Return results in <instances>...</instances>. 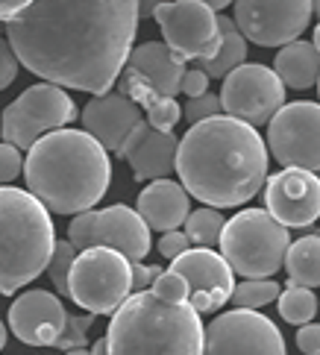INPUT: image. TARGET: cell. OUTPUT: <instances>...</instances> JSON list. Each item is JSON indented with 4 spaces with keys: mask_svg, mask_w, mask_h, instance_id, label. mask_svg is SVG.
I'll list each match as a JSON object with an SVG mask.
<instances>
[{
    "mask_svg": "<svg viewBox=\"0 0 320 355\" xmlns=\"http://www.w3.org/2000/svg\"><path fill=\"white\" fill-rule=\"evenodd\" d=\"M153 291H156L159 297H165V300H174V302H183L191 294L185 276H179L176 270H162L156 276V282H153Z\"/></svg>",
    "mask_w": 320,
    "mask_h": 355,
    "instance_id": "cell-32",
    "label": "cell"
},
{
    "mask_svg": "<svg viewBox=\"0 0 320 355\" xmlns=\"http://www.w3.org/2000/svg\"><path fill=\"white\" fill-rule=\"evenodd\" d=\"M142 121H144L142 106L121 92L97 94L92 103H85V109H83V130L92 132L109 153H118L121 144L126 141V135Z\"/></svg>",
    "mask_w": 320,
    "mask_h": 355,
    "instance_id": "cell-19",
    "label": "cell"
},
{
    "mask_svg": "<svg viewBox=\"0 0 320 355\" xmlns=\"http://www.w3.org/2000/svg\"><path fill=\"white\" fill-rule=\"evenodd\" d=\"M317 94H320V80H317Z\"/></svg>",
    "mask_w": 320,
    "mask_h": 355,
    "instance_id": "cell-48",
    "label": "cell"
},
{
    "mask_svg": "<svg viewBox=\"0 0 320 355\" xmlns=\"http://www.w3.org/2000/svg\"><path fill=\"white\" fill-rule=\"evenodd\" d=\"M94 323V314L92 311H85V314H68V323H65V332L59 335L56 340V349H76V347H85V335H88V329H92Z\"/></svg>",
    "mask_w": 320,
    "mask_h": 355,
    "instance_id": "cell-30",
    "label": "cell"
},
{
    "mask_svg": "<svg viewBox=\"0 0 320 355\" xmlns=\"http://www.w3.org/2000/svg\"><path fill=\"white\" fill-rule=\"evenodd\" d=\"M283 268L288 273V282L317 288L320 285V235H303L297 241H291Z\"/></svg>",
    "mask_w": 320,
    "mask_h": 355,
    "instance_id": "cell-24",
    "label": "cell"
},
{
    "mask_svg": "<svg viewBox=\"0 0 320 355\" xmlns=\"http://www.w3.org/2000/svg\"><path fill=\"white\" fill-rule=\"evenodd\" d=\"M80 250H76L71 241H59L56 238V247H53V256H50V264H47V276L50 282L56 285V294H68V279H71V268Z\"/></svg>",
    "mask_w": 320,
    "mask_h": 355,
    "instance_id": "cell-29",
    "label": "cell"
},
{
    "mask_svg": "<svg viewBox=\"0 0 320 355\" xmlns=\"http://www.w3.org/2000/svg\"><path fill=\"white\" fill-rule=\"evenodd\" d=\"M171 270L185 276L188 282V302L200 314H214L221 311L235 291V270L229 261L214 252L212 247H191L179 259L171 261Z\"/></svg>",
    "mask_w": 320,
    "mask_h": 355,
    "instance_id": "cell-15",
    "label": "cell"
},
{
    "mask_svg": "<svg viewBox=\"0 0 320 355\" xmlns=\"http://www.w3.org/2000/svg\"><path fill=\"white\" fill-rule=\"evenodd\" d=\"M92 355H109V344H106V338H100V340H97L94 349H92Z\"/></svg>",
    "mask_w": 320,
    "mask_h": 355,
    "instance_id": "cell-41",
    "label": "cell"
},
{
    "mask_svg": "<svg viewBox=\"0 0 320 355\" xmlns=\"http://www.w3.org/2000/svg\"><path fill=\"white\" fill-rule=\"evenodd\" d=\"M162 273V268L156 264H142V261H133V291H147L156 282V276Z\"/></svg>",
    "mask_w": 320,
    "mask_h": 355,
    "instance_id": "cell-38",
    "label": "cell"
},
{
    "mask_svg": "<svg viewBox=\"0 0 320 355\" xmlns=\"http://www.w3.org/2000/svg\"><path fill=\"white\" fill-rule=\"evenodd\" d=\"M273 71L285 83V88L305 92L320 80V50L312 42H291L276 53Z\"/></svg>",
    "mask_w": 320,
    "mask_h": 355,
    "instance_id": "cell-23",
    "label": "cell"
},
{
    "mask_svg": "<svg viewBox=\"0 0 320 355\" xmlns=\"http://www.w3.org/2000/svg\"><path fill=\"white\" fill-rule=\"evenodd\" d=\"M203 3H209L212 9H224V6H229V3H235V0H203Z\"/></svg>",
    "mask_w": 320,
    "mask_h": 355,
    "instance_id": "cell-42",
    "label": "cell"
},
{
    "mask_svg": "<svg viewBox=\"0 0 320 355\" xmlns=\"http://www.w3.org/2000/svg\"><path fill=\"white\" fill-rule=\"evenodd\" d=\"M264 206L288 230H305L320 218V176L303 168H283L264 182Z\"/></svg>",
    "mask_w": 320,
    "mask_h": 355,
    "instance_id": "cell-16",
    "label": "cell"
},
{
    "mask_svg": "<svg viewBox=\"0 0 320 355\" xmlns=\"http://www.w3.org/2000/svg\"><path fill=\"white\" fill-rule=\"evenodd\" d=\"M224 226H226V220H224L221 209L206 206V209L191 211L188 218H185V223H183V230L191 238V244H197V247H214L217 241H221Z\"/></svg>",
    "mask_w": 320,
    "mask_h": 355,
    "instance_id": "cell-27",
    "label": "cell"
},
{
    "mask_svg": "<svg viewBox=\"0 0 320 355\" xmlns=\"http://www.w3.org/2000/svg\"><path fill=\"white\" fill-rule=\"evenodd\" d=\"M314 15L320 18V0H314Z\"/></svg>",
    "mask_w": 320,
    "mask_h": 355,
    "instance_id": "cell-46",
    "label": "cell"
},
{
    "mask_svg": "<svg viewBox=\"0 0 320 355\" xmlns=\"http://www.w3.org/2000/svg\"><path fill=\"white\" fill-rule=\"evenodd\" d=\"M24 173V156L15 144L3 141L0 144V185H6L12 180H18Z\"/></svg>",
    "mask_w": 320,
    "mask_h": 355,
    "instance_id": "cell-33",
    "label": "cell"
},
{
    "mask_svg": "<svg viewBox=\"0 0 320 355\" xmlns=\"http://www.w3.org/2000/svg\"><path fill=\"white\" fill-rule=\"evenodd\" d=\"M3 30H6V21H3V18H0V33H3Z\"/></svg>",
    "mask_w": 320,
    "mask_h": 355,
    "instance_id": "cell-47",
    "label": "cell"
},
{
    "mask_svg": "<svg viewBox=\"0 0 320 355\" xmlns=\"http://www.w3.org/2000/svg\"><path fill=\"white\" fill-rule=\"evenodd\" d=\"M267 147L283 168L320 171V103H285L267 123Z\"/></svg>",
    "mask_w": 320,
    "mask_h": 355,
    "instance_id": "cell-12",
    "label": "cell"
},
{
    "mask_svg": "<svg viewBox=\"0 0 320 355\" xmlns=\"http://www.w3.org/2000/svg\"><path fill=\"white\" fill-rule=\"evenodd\" d=\"M138 21V0H33L6 21V35L44 83L106 94L126 68Z\"/></svg>",
    "mask_w": 320,
    "mask_h": 355,
    "instance_id": "cell-1",
    "label": "cell"
},
{
    "mask_svg": "<svg viewBox=\"0 0 320 355\" xmlns=\"http://www.w3.org/2000/svg\"><path fill=\"white\" fill-rule=\"evenodd\" d=\"M203 355H285V338L264 314L233 309L206 326Z\"/></svg>",
    "mask_w": 320,
    "mask_h": 355,
    "instance_id": "cell-14",
    "label": "cell"
},
{
    "mask_svg": "<svg viewBox=\"0 0 320 355\" xmlns=\"http://www.w3.org/2000/svg\"><path fill=\"white\" fill-rule=\"evenodd\" d=\"M297 349L303 355H320V323H303L297 332Z\"/></svg>",
    "mask_w": 320,
    "mask_h": 355,
    "instance_id": "cell-37",
    "label": "cell"
},
{
    "mask_svg": "<svg viewBox=\"0 0 320 355\" xmlns=\"http://www.w3.org/2000/svg\"><path fill=\"white\" fill-rule=\"evenodd\" d=\"M33 3V0H0V18L9 21V18H15L21 9H27Z\"/></svg>",
    "mask_w": 320,
    "mask_h": 355,
    "instance_id": "cell-39",
    "label": "cell"
},
{
    "mask_svg": "<svg viewBox=\"0 0 320 355\" xmlns=\"http://www.w3.org/2000/svg\"><path fill=\"white\" fill-rule=\"evenodd\" d=\"M65 355H92V349H85V347H76V349H68Z\"/></svg>",
    "mask_w": 320,
    "mask_h": 355,
    "instance_id": "cell-43",
    "label": "cell"
},
{
    "mask_svg": "<svg viewBox=\"0 0 320 355\" xmlns=\"http://www.w3.org/2000/svg\"><path fill=\"white\" fill-rule=\"evenodd\" d=\"M65 323L68 311L50 291H27L9 306V329L27 347H56Z\"/></svg>",
    "mask_w": 320,
    "mask_h": 355,
    "instance_id": "cell-17",
    "label": "cell"
},
{
    "mask_svg": "<svg viewBox=\"0 0 320 355\" xmlns=\"http://www.w3.org/2000/svg\"><path fill=\"white\" fill-rule=\"evenodd\" d=\"M279 317L291 326H303V323H312L317 317V297H314V288H305V285H294L288 282L279 294Z\"/></svg>",
    "mask_w": 320,
    "mask_h": 355,
    "instance_id": "cell-26",
    "label": "cell"
},
{
    "mask_svg": "<svg viewBox=\"0 0 320 355\" xmlns=\"http://www.w3.org/2000/svg\"><path fill=\"white\" fill-rule=\"evenodd\" d=\"M74 118H76V106L65 88L56 83H38L30 85L15 103L3 109L0 132H3V141L15 144L21 153H27L42 135L62 130Z\"/></svg>",
    "mask_w": 320,
    "mask_h": 355,
    "instance_id": "cell-8",
    "label": "cell"
},
{
    "mask_svg": "<svg viewBox=\"0 0 320 355\" xmlns=\"http://www.w3.org/2000/svg\"><path fill=\"white\" fill-rule=\"evenodd\" d=\"M106 344L109 355H203L206 326L188 300L174 302L147 288L112 314Z\"/></svg>",
    "mask_w": 320,
    "mask_h": 355,
    "instance_id": "cell-4",
    "label": "cell"
},
{
    "mask_svg": "<svg viewBox=\"0 0 320 355\" xmlns=\"http://www.w3.org/2000/svg\"><path fill=\"white\" fill-rule=\"evenodd\" d=\"M18 65H21V62H18V56H15V50H12V44H9L6 39H0V92L15 83Z\"/></svg>",
    "mask_w": 320,
    "mask_h": 355,
    "instance_id": "cell-35",
    "label": "cell"
},
{
    "mask_svg": "<svg viewBox=\"0 0 320 355\" xmlns=\"http://www.w3.org/2000/svg\"><path fill=\"white\" fill-rule=\"evenodd\" d=\"M317 176H320V171H317Z\"/></svg>",
    "mask_w": 320,
    "mask_h": 355,
    "instance_id": "cell-49",
    "label": "cell"
},
{
    "mask_svg": "<svg viewBox=\"0 0 320 355\" xmlns=\"http://www.w3.org/2000/svg\"><path fill=\"white\" fill-rule=\"evenodd\" d=\"M221 103L226 115L247 121L253 126H264L285 106V83L267 65L244 62L224 77Z\"/></svg>",
    "mask_w": 320,
    "mask_h": 355,
    "instance_id": "cell-13",
    "label": "cell"
},
{
    "mask_svg": "<svg viewBox=\"0 0 320 355\" xmlns=\"http://www.w3.org/2000/svg\"><path fill=\"white\" fill-rule=\"evenodd\" d=\"M3 344H6V326L0 320V349H3Z\"/></svg>",
    "mask_w": 320,
    "mask_h": 355,
    "instance_id": "cell-44",
    "label": "cell"
},
{
    "mask_svg": "<svg viewBox=\"0 0 320 355\" xmlns=\"http://www.w3.org/2000/svg\"><path fill=\"white\" fill-rule=\"evenodd\" d=\"M130 294L133 261L121 250L103 244L80 250L68 279V297L76 306L92 314H115Z\"/></svg>",
    "mask_w": 320,
    "mask_h": 355,
    "instance_id": "cell-7",
    "label": "cell"
},
{
    "mask_svg": "<svg viewBox=\"0 0 320 355\" xmlns=\"http://www.w3.org/2000/svg\"><path fill=\"white\" fill-rule=\"evenodd\" d=\"M317 50H320V24H317V27H314V42H312Z\"/></svg>",
    "mask_w": 320,
    "mask_h": 355,
    "instance_id": "cell-45",
    "label": "cell"
},
{
    "mask_svg": "<svg viewBox=\"0 0 320 355\" xmlns=\"http://www.w3.org/2000/svg\"><path fill=\"white\" fill-rule=\"evenodd\" d=\"M24 180L47 211H88L112 185L109 150L85 130H53L27 150Z\"/></svg>",
    "mask_w": 320,
    "mask_h": 355,
    "instance_id": "cell-3",
    "label": "cell"
},
{
    "mask_svg": "<svg viewBox=\"0 0 320 355\" xmlns=\"http://www.w3.org/2000/svg\"><path fill=\"white\" fill-rule=\"evenodd\" d=\"M176 173L185 191L214 209H235L264 188L267 147L253 123L214 115L191 123L176 150Z\"/></svg>",
    "mask_w": 320,
    "mask_h": 355,
    "instance_id": "cell-2",
    "label": "cell"
},
{
    "mask_svg": "<svg viewBox=\"0 0 320 355\" xmlns=\"http://www.w3.org/2000/svg\"><path fill=\"white\" fill-rule=\"evenodd\" d=\"M247 59V39L238 30V24L233 18L221 15V50L209 62H197V65L209 73L212 80H224L226 73H233L238 65H244Z\"/></svg>",
    "mask_w": 320,
    "mask_h": 355,
    "instance_id": "cell-25",
    "label": "cell"
},
{
    "mask_svg": "<svg viewBox=\"0 0 320 355\" xmlns=\"http://www.w3.org/2000/svg\"><path fill=\"white\" fill-rule=\"evenodd\" d=\"M279 294H283V288H279L271 276L267 279H244L241 285H235L233 291V306L235 309H253L259 311L262 306H267V302L279 300Z\"/></svg>",
    "mask_w": 320,
    "mask_h": 355,
    "instance_id": "cell-28",
    "label": "cell"
},
{
    "mask_svg": "<svg viewBox=\"0 0 320 355\" xmlns=\"http://www.w3.org/2000/svg\"><path fill=\"white\" fill-rule=\"evenodd\" d=\"M221 256L238 276L267 279L283 270L291 247L288 226H283L267 209H244L226 220L221 232Z\"/></svg>",
    "mask_w": 320,
    "mask_h": 355,
    "instance_id": "cell-6",
    "label": "cell"
},
{
    "mask_svg": "<svg viewBox=\"0 0 320 355\" xmlns=\"http://www.w3.org/2000/svg\"><path fill=\"white\" fill-rule=\"evenodd\" d=\"M209 73L203 71L200 65H194V68H185V77H183V92L188 94V97H200V94H206L209 92Z\"/></svg>",
    "mask_w": 320,
    "mask_h": 355,
    "instance_id": "cell-36",
    "label": "cell"
},
{
    "mask_svg": "<svg viewBox=\"0 0 320 355\" xmlns=\"http://www.w3.org/2000/svg\"><path fill=\"white\" fill-rule=\"evenodd\" d=\"M314 0H235L233 21L259 47H285L312 24Z\"/></svg>",
    "mask_w": 320,
    "mask_h": 355,
    "instance_id": "cell-11",
    "label": "cell"
},
{
    "mask_svg": "<svg viewBox=\"0 0 320 355\" xmlns=\"http://www.w3.org/2000/svg\"><path fill=\"white\" fill-rule=\"evenodd\" d=\"M68 241L76 250L85 247H112L121 250L130 261H142L150 252V226L130 206H109V209H88L74 214L68 223Z\"/></svg>",
    "mask_w": 320,
    "mask_h": 355,
    "instance_id": "cell-10",
    "label": "cell"
},
{
    "mask_svg": "<svg viewBox=\"0 0 320 355\" xmlns=\"http://www.w3.org/2000/svg\"><path fill=\"white\" fill-rule=\"evenodd\" d=\"M176 150H179V138L174 132H162L147 121H142L126 135L118 156L133 168V176L138 182H153L174 173Z\"/></svg>",
    "mask_w": 320,
    "mask_h": 355,
    "instance_id": "cell-18",
    "label": "cell"
},
{
    "mask_svg": "<svg viewBox=\"0 0 320 355\" xmlns=\"http://www.w3.org/2000/svg\"><path fill=\"white\" fill-rule=\"evenodd\" d=\"M138 214L150 226V232H171L179 230L191 214V194L185 185L174 180H153L142 194H138Z\"/></svg>",
    "mask_w": 320,
    "mask_h": 355,
    "instance_id": "cell-20",
    "label": "cell"
},
{
    "mask_svg": "<svg viewBox=\"0 0 320 355\" xmlns=\"http://www.w3.org/2000/svg\"><path fill=\"white\" fill-rule=\"evenodd\" d=\"M115 85H118L121 94L135 100V103L147 112V123L150 126H156V130H162V132H174V126L179 123V118H183V109H179L176 97H168V94L156 92V88H153L138 71H133L130 65L121 71V77H118Z\"/></svg>",
    "mask_w": 320,
    "mask_h": 355,
    "instance_id": "cell-22",
    "label": "cell"
},
{
    "mask_svg": "<svg viewBox=\"0 0 320 355\" xmlns=\"http://www.w3.org/2000/svg\"><path fill=\"white\" fill-rule=\"evenodd\" d=\"M159 6H162V0H138V15L150 18V15H156Z\"/></svg>",
    "mask_w": 320,
    "mask_h": 355,
    "instance_id": "cell-40",
    "label": "cell"
},
{
    "mask_svg": "<svg viewBox=\"0 0 320 355\" xmlns=\"http://www.w3.org/2000/svg\"><path fill=\"white\" fill-rule=\"evenodd\" d=\"M156 250L162 252L168 261H174V259H179L185 250H191V238L185 235V230L179 232V230H171V232H162V241L156 244Z\"/></svg>",
    "mask_w": 320,
    "mask_h": 355,
    "instance_id": "cell-34",
    "label": "cell"
},
{
    "mask_svg": "<svg viewBox=\"0 0 320 355\" xmlns=\"http://www.w3.org/2000/svg\"><path fill=\"white\" fill-rule=\"evenodd\" d=\"M221 112H224L221 97L206 92V94H200V97H188V103L183 109V118L188 123H200V121H209L214 115H221Z\"/></svg>",
    "mask_w": 320,
    "mask_h": 355,
    "instance_id": "cell-31",
    "label": "cell"
},
{
    "mask_svg": "<svg viewBox=\"0 0 320 355\" xmlns=\"http://www.w3.org/2000/svg\"><path fill=\"white\" fill-rule=\"evenodd\" d=\"M56 232L50 211L33 191L0 185V294L38 279L53 256Z\"/></svg>",
    "mask_w": 320,
    "mask_h": 355,
    "instance_id": "cell-5",
    "label": "cell"
},
{
    "mask_svg": "<svg viewBox=\"0 0 320 355\" xmlns=\"http://www.w3.org/2000/svg\"><path fill=\"white\" fill-rule=\"evenodd\" d=\"M153 18L179 62H209L221 50V18L203 0H171Z\"/></svg>",
    "mask_w": 320,
    "mask_h": 355,
    "instance_id": "cell-9",
    "label": "cell"
},
{
    "mask_svg": "<svg viewBox=\"0 0 320 355\" xmlns=\"http://www.w3.org/2000/svg\"><path fill=\"white\" fill-rule=\"evenodd\" d=\"M126 65L133 71H138L142 77L156 88V92L176 97L183 92V77H185V62H179L174 56V50L165 44V42H147V44H138L133 47Z\"/></svg>",
    "mask_w": 320,
    "mask_h": 355,
    "instance_id": "cell-21",
    "label": "cell"
}]
</instances>
